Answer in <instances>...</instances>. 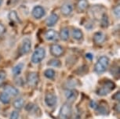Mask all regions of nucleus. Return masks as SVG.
I'll return each instance as SVG.
<instances>
[{
  "label": "nucleus",
  "mask_w": 120,
  "mask_h": 119,
  "mask_svg": "<svg viewBox=\"0 0 120 119\" xmlns=\"http://www.w3.org/2000/svg\"><path fill=\"white\" fill-rule=\"evenodd\" d=\"M108 63H109L108 58L107 57H105V56H102V57L99 58L97 62L96 63V64H95L94 71L97 74L104 73L106 71V69L108 68Z\"/></svg>",
  "instance_id": "obj_1"
},
{
  "label": "nucleus",
  "mask_w": 120,
  "mask_h": 119,
  "mask_svg": "<svg viewBox=\"0 0 120 119\" xmlns=\"http://www.w3.org/2000/svg\"><path fill=\"white\" fill-rule=\"evenodd\" d=\"M45 55H46V51L42 47L36 49L35 51L31 56V62L33 64H38L44 59Z\"/></svg>",
  "instance_id": "obj_2"
},
{
  "label": "nucleus",
  "mask_w": 120,
  "mask_h": 119,
  "mask_svg": "<svg viewBox=\"0 0 120 119\" xmlns=\"http://www.w3.org/2000/svg\"><path fill=\"white\" fill-rule=\"evenodd\" d=\"M115 84L113 83L112 81H106L104 84V86L100 88L97 91V93L100 96H105L107 95L108 93H110L112 89H115Z\"/></svg>",
  "instance_id": "obj_3"
},
{
  "label": "nucleus",
  "mask_w": 120,
  "mask_h": 119,
  "mask_svg": "<svg viewBox=\"0 0 120 119\" xmlns=\"http://www.w3.org/2000/svg\"><path fill=\"white\" fill-rule=\"evenodd\" d=\"M71 115V106L69 104H64L60 108L59 118L60 119H68Z\"/></svg>",
  "instance_id": "obj_4"
},
{
  "label": "nucleus",
  "mask_w": 120,
  "mask_h": 119,
  "mask_svg": "<svg viewBox=\"0 0 120 119\" xmlns=\"http://www.w3.org/2000/svg\"><path fill=\"white\" fill-rule=\"evenodd\" d=\"M50 52L51 54L54 56L56 57H61V56L64 54V49L62 48L61 46L57 44H53L50 47Z\"/></svg>",
  "instance_id": "obj_5"
},
{
  "label": "nucleus",
  "mask_w": 120,
  "mask_h": 119,
  "mask_svg": "<svg viewBox=\"0 0 120 119\" xmlns=\"http://www.w3.org/2000/svg\"><path fill=\"white\" fill-rule=\"evenodd\" d=\"M28 82L29 86L35 87L38 82V75L36 72H31L28 75Z\"/></svg>",
  "instance_id": "obj_6"
},
{
  "label": "nucleus",
  "mask_w": 120,
  "mask_h": 119,
  "mask_svg": "<svg viewBox=\"0 0 120 119\" xmlns=\"http://www.w3.org/2000/svg\"><path fill=\"white\" fill-rule=\"evenodd\" d=\"M45 15V10L40 6H36L32 10V16L35 19H40Z\"/></svg>",
  "instance_id": "obj_7"
},
{
  "label": "nucleus",
  "mask_w": 120,
  "mask_h": 119,
  "mask_svg": "<svg viewBox=\"0 0 120 119\" xmlns=\"http://www.w3.org/2000/svg\"><path fill=\"white\" fill-rule=\"evenodd\" d=\"M45 39L49 42H53L56 41L58 39V34L55 30L49 29L45 33Z\"/></svg>",
  "instance_id": "obj_8"
},
{
  "label": "nucleus",
  "mask_w": 120,
  "mask_h": 119,
  "mask_svg": "<svg viewBox=\"0 0 120 119\" xmlns=\"http://www.w3.org/2000/svg\"><path fill=\"white\" fill-rule=\"evenodd\" d=\"M56 96L53 93H47L45 96V102L49 107H53L56 104Z\"/></svg>",
  "instance_id": "obj_9"
},
{
  "label": "nucleus",
  "mask_w": 120,
  "mask_h": 119,
  "mask_svg": "<svg viewBox=\"0 0 120 119\" xmlns=\"http://www.w3.org/2000/svg\"><path fill=\"white\" fill-rule=\"evenodd\" d=\"M31 48V42L30 41V39H24L21 44V53L23 54H26V53L30 52Z\"/></svg>",
  "instance_id": "obj_10"
},
{
  "label": "nucleus",
  "mask_w": 120,
  "mask_h": 119,
  "mask_svg": "<svg viewBox=\"0 0 120 119\" xmlns=\"http://www.w3.org/2000/svg\"><path fill=\"white\" fill-rule=\"evenodd\" d=\"M59 19V17L56 13H51L46 20V24L48 27H53L56 24Z\"/></svg>",
  "instance_id": "obj_11"
},
{
  "label": "nucleus",
  "mask_w": 120,
  "mask_h": 119,
  "mask_svg": "<svg viewBox=\"0 0 120 119\" xmlns=\"http://www.w3.org/2000/svg\"><path fill=\"white\" fill-rule=\"evenodd\" d=\"M73 11V6L71 3H64L60 7V12L64 16H68Z\"/></svg>",
  "instance_id": "obj_12"
},
{
  "label": "nucleus",
  "mask_w": 120,
  "mask_h": 119,
  "mask_svg": "<svg viewBox=\"0 0 120 119\" xmlns=\"http://www.w3.org/2000/svg\"><path fill=\"white\" fill-rule=\"evenodd\" d=\"M105 39H106V35L103 32H101V31L96 32L94 35V41L97 45L102 44L105 41Z\"/></svg>",
  "instance_id": "obj_13"
},
{
  "label": "nucleus",
  "mask_w": 120,
  "mask_h": 119,
  "mask_svg": "<svg viewBox=\"0 0 120 119\" xmlns=\"http://www.w3.org/2000/svg\"><path fill=\"white\" fill-rule=\"evenodd\" d=\"M78 94V92L76 90H73V89H69V90L65 91V96L69 102H74L77 99Z\"/></svg>",
  "instance_id": "obj_14"
},
{
  "label": "nucleus",
  "mask_w": 120,
  "mask_h": 119,
  "mask_svg": "<svg viewBox=\"0 0 120 119\" xmlns=\"http://www.w3.org/2000/svg\"><path fill=\"white\" fill-rule=\"evenodd\" d=\"M88 6H89V3H88L87 0H78L77 9L79 12H84L87 10Z\"/></svg>",
  "instance_id": "obj_15"
},
{
  "label": "nucleus",
  "mask_w": 120,
  "mask_h": 119,
  "mask_svg": "<svg viewBox=\"0 0 120 119\" xmlns=\"http://www.w3.org/2000/svg\"><path fill=\"white\" fill-rule=\"evenodd\" d=\"M4 91H5V93H7L8 95H11V96H17L18 93H19V92H18V90L14 86H10V85H7V86H5Z\"/></svg>",
  "instance_id": "obj_16"
},
{
  "label": "nucleus",
  "mask_w": 120,
  "mask_h": 119,
  "mask_svg": "<svg viewBox=\"0 0 120 119\" xmlns=\"http://www.w3.org/2000/svg\"><path fill=\"white\" fill-rule=\"evenodd\" d=\"M9 19L15 24H20L21 22L19 16L17 15L16 11H11V12L9 13Z\"/></svg>",
  "instance_id": "obj_17"
},
{
  "label": "nucleus",
  "mask_w": 120,
  "mask_h": 119,
  "mask_svg": "<svg viewBox=\"0 0 120 119\" xmlns=\"http://www.w3.org/2000/svg\"><path fill=\"white\" fill-rule=\"evenodd\" d=\"M71 35H72V37H73L75 40H78V41L79 40L82 39V38H83L82 31L79 28H74L73 30H72Z\"/></svg>",
  "instance_id": "obj_18"
},
{
  "label": "nucleus",
  "mask_w": 120,
  "mask_h": 119,
  "mask_svg": "<svg viewBox=\"0 0 120 119\" xmlns=\"http://www.w3.org/2000/svg\"><path fill=\"white\" fill-rule=\"evenodd\" d=\"M60 38L62 41H67L69 39V30L67 28H62L60 31Z\"/></svg>",
  "instance_id": "obj_19"
},
{
  "label": "nucleus",
  "mask_w": 120,
  "mask_h": 119,
  "mask_svg": "<svg viewBox=\"0 0 120 119\" xmlns=\"http://www.w3.org/2000/svg\"><path fill=\"white\" fill-rule=\"evenodd\" d=\"M100 21H101V26L102 27V28H107L108 26V24H109L108 17L105 13H104L102 15V17H101V18L100 19Z\"/></svg>",
  "instance_id": "obj_20"
},
{
  "label": "nucleus",
  "mask_w": 120,
  "mask_h": 119,
  "mask_svg": "<svg viewBox=\"0 0 120 119\" xmlns=\"http://www.w3.org/2000/svg\"><path fill=\"white\" fill-rule=\"evenodd\" d=\"M24 64H18L16 65L15 67H13V74L14 75H19L21 73V71L23 69Z\"/></svg>",
  "instance_id": "obj_21"
},
{
  "label": "nucleus",
  "mask_w": 120,
  "mask_h": 119,
  "mask_svg": "<svg viewBox=\"0 0 120 119\" xmlns=\"http://www.w3.org/2000/svg\"><path fill=\"white\" fill-rule=\"evenodd\" d=\"M24 104V100L22 98H19L13 102V107L17 109H21L23 107Z\"/></svg>",
  "instance_id": "obj_22"
},
{
  "label": "nucleus",
  "mask_w": 120,
  "mask_h": 119,
  "mask_svg": "<svg viewBox=\"0 0 120 119\" xmlns=\"http://www.w3.org/2000/svg\"><path fill=\"white\" fill-rule=\"evenodd\" d=\"M0 100L1 102H3V104H9L10 101V95H8L7 93H2L0 94Z\"/></svg>",
  "instance_id": "obj_23"
},
{
  "label": "nucleus",
  "mask_w": 120,
  "mask_h": 119,
  "mask_svg": "<svg viewBox=\"0 0 120 119\" xmlns=\"http://www.w3.org/2000/svg\"><path fill=\"white\" fill-rule=\"evenodd\" d=\"M44 75L49 79H53L54 77H55V71L53 69H47V70L45 71Z\"/></svg>",
  "instance_id": "obj_24"
},
{
  "label": "nucleus",
  "mask_w": 120,
  "mask_h": 119,
  "mask_svg": "<svg viewBox=\"0 0 120 119\" xmlns=\"http://www.w3.org/2000/svg\"><path fill=\"white\" fill-rule=\"evenodd\" d=\"M97 111L101 114H108V110L107 108V107L105 105H101L97 108Z\"/></svg>",
  "instance_id": "obj_25"
},
{
  "label": "nucleus",
  "mask_w": 120,
  "mask_h": 119,
  "mask_svg": "<svg viewBox=\"0 0 120 119\" xmlns=\"http://www.w3.org/2000/svg\"><path fill=\"white\" fill-rule=\"evenodd\" d=\"M48 64L49 65V66H53V67H60V65H61V64H60V61L58 60H49Z\"/></svg>",
  "instance_id": "obj_26"
},
{
  "label": "nucleus",
  "mask_w": 120,
  "mask_h": 119,
  "mask_svg": "<svg viewBox=\"0 0 120 119\" xmlns=\"http://www.w3.org/2000/svg\"><path fill=\"white\" fill-rule=\"evenodd\" d=\"M6 72L5 71H0V86H2L4 84V82L6 80Z\"/></svg>",
  "instance_id": "obj_27"
},
{
  "label": "nucleus",
  "mask_w": 120,
  "mask_h": 119,
  "mask_svg": "<svg viewBox=\"0 0 120 119\" xmlns=\"http://www.w3.org/2000/svg\"><path fill=\"white\" fill-rule=\"evenodd\" d=\"M6 31V28L5 25H4L3 23L0 22V37H2L3 35H5Z\"/></svg>",
  "instance_id": "obj_28"
},
{
  "label": "nucleus",
  "mask_w": 120,
  "mask_h": 119,
  "mask_svg": "<svg viewBox=\"0 0 120 119\" xmlns=\"http://www.w3.org/2000/svg\"><path fill=\"white\" fill-rule=\"evenodd\" d=\"M113 12H114V14L116 16V17L119 18V16H120V10H119V5H117L116 7H115L114 10H113Z\"/></svg>",
  "instance_id": "obj_29"
},
{
  "label": "nucleus",
  "mask_w": 120,
  "mask_h": 119,
  "mask_svg": "<svg viewBox=\"0 0 120 119\" xmlns=\"http://www.w3.org/2000/svg\"><path fill=\"white\" fill-rule=\"evenodd\" d=\"M19 118V114H18L17 111H13L10 114V119H18Z\"/></svg>",
  "instance_id": "obj_30"
},
{
  "label": "nucleus",
  "mask_w": 120,
  "mask_h": 119,
  "mask_svg": "<svg viewBox=\"0 0 120 119\" xmlns=\"http://www.w3.org/2000/svg\"><path fill=\"white\" fill-rule=\"evenodd\" d=\"M113 100H116L118 101H119V100H120V92L119 91L117 92V93L113 96Z\"/></svg>",
  "instance_id": "obj_31"
},
{
  "label": "nucleus",
  "mask_w": 120,
  "mask_h": 119,
  "mask_svg": "<svg viewBox=\"0 0 120 119\" xmlns=\"http://www.w3.org/2000/svg\"><path fill=\"white\" fill-rule=\"evenodd\" d=\"M86 57L90 60H92V59H93V55L91 53H86Z\"/></svg>",
  "instance_id": "obj_32"
},
{
  "label": "nucleus",
  "mask_w": 120,
  "mask_h": 119,
  "mask_svg": "<svg viewBox=\"0 0 120 119\" xmlns=\"http://www.w3.org/2000/svg\"><path fill=\"white\" fill-rule=\"evenodd\" d=\"M94 104H95L94 101H92V102H91V104H90V106H91V107H93V106L94 105ZM95 105H96V107H97V104H95Z\"/></svg>",
  "instance_id": "obj_33"
},
{
  "label": "nucleus",
  "mask_w": 120,
  "mask_h": 119,
  "mask_svg": "<svg viewBox=\"0 0 120 119\" xmlns=\"http://www.w3.org/2000/svg\"><path fill=\"white\" fill-rule=\"evenodd\" d=\"M3 0H0V6L2 5V3H3Z\"/></svg>",
  "instance_id": "obj_34"
},
{
  "label": "nucleus",
  "mask_w": 120,
  "mask_h": 119,
  "mask_svg": "<svg viewBox=\"0 0 120 119\" xmlns=\"http://www.w3.org/2000/svg\"><path fill=\"white\" fill-rule=\"evenodd\" d=\"M0 60H1V57H0Z\"/></svg>",
  "instance_id": "obj_35"
}]
</instances>
